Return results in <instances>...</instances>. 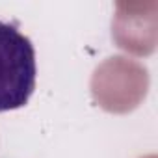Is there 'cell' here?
<instances>
[{"label":"cell","instance_id":"obj_1","mask_svg":"<svg viewBox=\"0 0 158 158\" xmlns=\"http://www.w3.org/2000/svg\"><path fill=\"white\" fill-rule=\"evenodd\" d=\"M37 78L35 48L13 24L0 21V112L23 108Z\"/></svg>","mask_w":158,"mask_h":158}]
</instances>
